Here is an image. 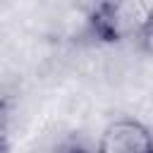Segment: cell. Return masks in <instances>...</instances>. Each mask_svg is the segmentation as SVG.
Returning a JSON list of instances; mask_svg holds the SVG:
<instances>
[{
  "label": "cell",
  "instance_id": "6da1fadb",
  "mask_svg": "<svg viewBox=\"0 0 153 153\" xmlns=\"http://www.w3.org/2000/svg\"><path fill=\"white\" fill-rule=\"evenodd\" d=\"M96 153H153L151 131L136 117H117L103 127Z\"/></svg>",
  "mask_w": 153,
  "mask_h": 153
},
{
  "label": "cell",
  "instance_id": "7a4b0ae2",
  "mask_svg": "<svg viewBox=\"0 0 153 153\" xmlns=\"http://www.w3.org/2000/svg\"><path fill=\"white\" fill-rule=\"evenodd\" d=\"M57 153H91V151H88V148H84V146H76V143H69V146L60 148Z\"/></svg>",
  "mask_w": 153,
  "mask_h": 153
},
{
  "label": "cell",
  "instance_id": "3957f363",
  "mask_svg": "<svg viewBox=\"0 0 153 153\" xmlns=\"http://www.w3.org/2000/svg\"><path fill=\"white\" fill-rule=\"evenodd\" d=\"M0 153H7V141H5L2 134H0Z\"/></svg>",
  "mask_w": 153,
  "mask_h": 153
}]
</instances>
